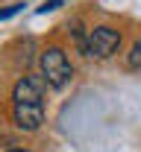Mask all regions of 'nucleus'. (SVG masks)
Here are the masks:
<instances>
[{
  "label": "nucleus",
  "instance_id": "obj_1",
  "mask_svg": "<svg viewBox=\"0 0 141 152\" xmlns=\"http://www.w3.org/2000/svg\"><path fill=\"white\" fill-rule=\"evenodd\" d=\"M41 76H44V82H47L50 88H65V85L71 82L74 67H71L68 56L62 53L59 47H50V50L41 53Z\"/></svg>",
  "mask_w": 141,
  "mask_h": 152
},
{
  "label": "nucleus",
  "instance_id": "obj_2",
  "mask_svg": "<svg viewBox=\"0 0 141 152\" xmlns=\"http://www.w3.org/2000/svg\"><path fill=\"white\" fill-rule=\"evenodd\" d=\"M118 47H121V35H118V29H112V26H97V29H91V35L85 41V53L94 56V58H109Z\"/></svg>",
  "mask_w": 141,
  "mask_h": 152
},
{
  "label": "nucleus",
  "instance_id": "obj_3",
  "mask_svg": "<svg viewBox=\"0 0 141 152\" xmlns=\"http://www.w3.org/2000/svg\"><path fill=\"white\" fill-rule=\"evenodd\" d=\"M15 123L24 132H35L44 123V102H15Z\"/></svg>",
  "mask_w": 141,
  "mask_h": 152
},
{
  "label": "nucleus",
  "instance_id": "obj_4",
  "mask_svg": "<svg viewBox=\"0 0 141 152\" xmlns=\"http://www.w3.org/2000/svg\"><path fill=\"white\" fill-rule=\"evenodd\" d=\"M129 64L132 67H141V41L132 44V53H129Z\"/></svg>",
  "mask_w": 141,
  "mask_h": 152
},
{
  "label": "nucleus",
  "instance_id": "obj_5",
  "mask_svg": "<svg viewBox=\"0 0 141 152\" xmlns=\"http://www.w3.org/2000/svg\"><path fill=\"white\" fill-rule=\"evenodd\" d=\"M59 6H62V0H47V3L41 6L38 12H53V9H59Z\"/></svg>",
  "mask_w": 141,
  "mask_h": 152
},
{
  "label": "nucleus",
  "instance_id": "obj_6",
  "mask_svg": "<svg viewBox=\"0 0 141 152\" xmlns=\"http://www.w3.org/2000/svg\"><path fill=\"white\" fill-rule=\"evenodd\" d=\"M18 9H21V6H9V9H0V20H3V18H12V15H15Z\"/></svg>",
  "mask_w": 141,
  "mask_h": 152
},
{
  "label": "nucleus",
  "instance_id": "obj_7",
  "mask_svg": "<svg viewBox=\"0 0 141 152\" xmlns=\"http://www.w3.org/2000/svg\"><path fill=\"white\" fill-rule=\"evenodd\" d=\"M9 152H27V149H9Z\"/></svg>",
  "mask_w": 141,
  "mask_h": 152
}]
</instances>
